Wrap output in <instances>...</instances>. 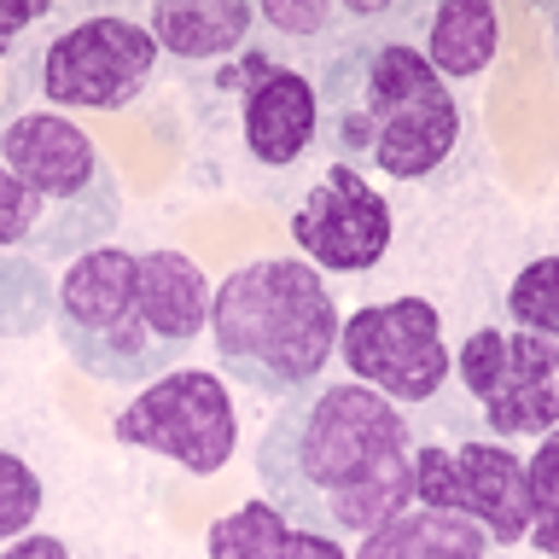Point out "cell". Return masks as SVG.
<instances>
[{
  "instance_id": "1",
  "label": "cell",
  "mask_w": 559,
  "mask_h": 559,
  "mask_svg": "<svg viewBox=\"0 0 559 559\" xmlns=\"http://www.w3.org/2000/svg\"><path fill=\"white\" fill-rule=\"evenodd\" d=\"M414 419L356 379H314L280 402L257 443L262 501L297 531L367 536L408 507Z\"/></svg>"
},
{
  "instance_id": "2",
  "label": "cell",
  "mask_w": 559,
  "mask_h": 559,
  "mask_svg": "<svg viewBox=\"0 0 559 559\" xmlns=\"http://www.w3.org/2000/svg\"><path fill=\"white\" fill-rule=\"evenodd\" d=\"M210 326V280L187 251L76 257L52 292V332L64 356L105 384H152L187 361Z\"/></svg>"
},
{
  "instance_id": "3",
  "label": "cell",
  "mask_w": 559,
  "mask_h": 559,
  "mask_svg": "<svg viewBox=\"0 0 559 559\" xmlns=\"http://www.w3.org/2000/svg\"><path fill=\"white\" fill-rule=\"evenodd\" d=\"M321 134L338 164L426 181L461 146V105L408 35L344 29L314 70Z\"/></svg>"
},
{
  "instance_id": "4",
  "label": "cell",
  "mask_w": 559,
  "mask_h": 559,
  "mask_svg": "<svg viewBox=\"0 0 559 559\" xmlns=\"http://www.w3.org/2000/svg\"><path fill=\"white\" fill-rule=\"evenodd\" d=\"M122 216L117 169L59 111H0V251L76 262Z\"/></svg>"
},
{
  "instance_id": "5",
  "label": "cell",
  "mask_w": 559,
  "mask_h": 559,
  "mask_svg": "<svg viewBox=\"0 0 559 559\" xmlns=\"http://www.w3.org/2000/svg\"><path fill=\"white\" fill-rule=\"evenodd\" d=\"M338 304L304 257L245 262L210 297L216 361L245 391L280 402L326 373L332 349H338Z\"/></svg>"
},
{
  "instance_id": "6",
  "label": "cell",
  "mask_w": 559,
  "mask_h": 559,
  "mask_svg": "<svg viewBox=\"0 0 559 559\" xmlns=\"http://www.w3.org/2000/svg\"><path fill=\"white\" fill-rule=\"evenodd\" d=\"M35 29H41V41H24V52H17L7 111H17L24 99H41V111H52V105L122 111L146 94L157 70V41L134 17L47 7Z\"/></svg>"
},
{
  "instance_id": "7",
  "label": "cell",
  "mask_w": 559,
  "mask_h": 559,
  "mask_svg": "<svg viewBox=\"0 0 559 559\" xmlns=\"http://www.w3.org/2000/svg\"><path fill=\"white\" fill-rule=\"evenodd\" d=\"M449 379L472 396L484 437H548L559 419V344L519 326L466 332Z\"/></svg>"
},
{
  "instance_id": "8",
  "label": "cell",
  "mask_w": 559,
  "mask_h": 559,
  "mask_svg": "<svg viewBox=\"0 0 559 559\" xmlns=\"http://www.w3.org/2000/svg\"><path fill=\"white\" fill-rule=\"evenodd\" d=\"M408 501L431 513H461L489 536V548H513L531 536V489L524 461L496 437H461V443H414L408 461Z\"/></svg>"
},
{
  "instance_id": "9",
  "label": "cell",
  "mask_w": 559,
  "mask_h": 559,
  "mask_svg": "<svg viewBox=\"0 0 559 559\" xmlns=\"http://www.w3.org/2000/svg\"><path fill=\"white\" fill-rule=\"evenodd\" d=\"M338 356L356 373V384L379 391L384 402L431 408L449 391L443 314H437L431 297H391V304L356 309L338 326Z\"/></svg>"
},
{
  "instance_id": "10",
  "label": "cell",
  "mask_w": 559,
  "mask_h": 559,
  "mask_svg": "<svg viewBox=\"0 0 559 559\" xmlns=\"http://www.w3.org/2000/svg\"><path fill=\"white\" fill-rule=\"evenodd\" d=\"M111 437L129 449L169 454L175 466H187L192 478H210L234 461L239 449V414L234 396L216 373L204 367H181L152 384H140V396L111 419Z\"/></svg>"
},
{
  "instance_id": "11",
  "label": "cell",
  "mask_w": 559,
  "mask_h": 559,
  "mask_svg": "<svg viewBox=\"0 0 559 559\" xmlns=\"http://www.w3.org/2000/svg\"><path fill=\"white\" fill-rule=\"evenodd\" d=\"M391 199L349 164H332L292 210V239L314 274H367L391 251Z\"/></svg>"
},
{
  "instance_id": "12",
  "label": "cell",
  "mask_w": 559,
  "mask_h": 559,
  "mask_svg": "<svg viewBox=\"0 0 559 559\" xmlns=\"http://www.w3.org/2000/svg\"><path fill=\"white\" fill-rule=\"evenodd\" d=\"M216 87L222 94H239V134H245V152L262 169H292L321 140L314 82L304 70L269 59L262 47H239Z\"/></svg>"
},
{
  "instance_id": "13",
  "label": "cell",
  "mask_w": 559,
  "mask_h": 559,
  "mask_svg": "<svg viewBox=\"0 0 559 559\" xmlns=\"http://www.w3.org/2000/svg\"><path fill=\"white\" fill-rule=\"evenodd\" d=\"M419 29L414 52L426 59L437 76H478L489 70L501 47V17L489 0H443V7H419V12H396Z\"/></svg>"
},
{
  "instance_id": "14",
  "label": "cell",
  "mask_w": 559,
  "mask_h": 559,
  "mask_svg": "<svg viewBox=\"0 0 559 559\" xmlns=\"http://www.w3.org/2000/svg\"><path fill=\"white\" fill-rule=\"evenodd\" d=\"M251 24H257V7H245V0H157L146 12L157 52H175L187 64L239 52L251 41Z\"/></svg>"
},
{
  "instance_id": "15",
  "label": "cell",
  "mask_w": 559,
  "mask_h": 559,
  "mask_svg": "<svg viewBox=\"0 0 559 559\" xmlns=\"http://www.w3.org/2000/svg\"><path fill=\"white\" fill-rule=\"evenodd\" d=\"M204 554L210 559H349L332 536L297 531V524L280 519L262 496L210 524V531H204Z\"/></svg>"
},
{
  "instance_id": "16",
  "label": "cell",
  "mask_w": 559,
  "mask_h": 559,
  "mask_svg": "<svg viewBox=\"0 0 559 559\" xmlns=\"http://www.w3.org/2000/svg\"><path fill=\"white\" fill-rule=\"evenodd\" d=\"M349 559H489V536L461 513H431V507H402L373 524L361 554Z\"/></svg>"
},
{
  "instance_id": "17",
  "label": "cell",
  "mask_w": 559,
  "mask_h": 559,
  "mask_svg": "<svg viewBox=\"0 0 559 559\" xmlns=\"http://www.w3.org/2000/svg\"><path fill=\"white\" fill-rule=\"evenodd\" d=\"M554 274L559 262L554 257H536L524 262L507 286V321L519 332H536V338H559V309H554Z\"/></svg>"
},
{
  "instance_id": "18",
  "label": "cell",
  "mask_w": 559,
  "mask_h": 559,
  "mask_svg": "<svg viewBox=\"0 0 559 559\" xmlns=\"http://www.w3.org/2000/svg\"><path fill=\"white\" fill-rule=\"evenodd\" d=\"M554 484H559V449L542 437V449L524 461V489H531V548L536 554H554L559 548V531H554V513H559V496H554Z\"/></svg>"
},
{
  "instance_id": "19",
  "label": "cell",
  "mask_w": 559,
  "mask_h": 559,
  "mask_svg": "<svg viewBox=\"0 0 559 559\" xmlns=\"http://www.w3.org/2000/svg\"><path fill=\"white\" fill-rule=\"evenodd\" d=\"M35 513H41V478L24 454L0 449V542L7 536H24Z\"/></svg>"
},
{
  "instance_id": "20",
  "label": "cell",
  "mask_w": 559,
  "mask_h": 559,
  "mask_svg": "<svg viewBox=\"0 0 559 559\" xmlns=\"http://www.w3.org/2000/svg\"><path fill=\"white\" fill-rule=\"evenodd\" d=\"M262 24L286 29V35H326V29H344V24H361V17L373 12H338L326 7V0H314V7H297V0H269V7H257Z\"/></svg>"
},
{
  "instance_id": "21",
  "label": "cell",
  "mask_w": 559,
  "mask_h": 559,
  "mask_svg": "<svg viewBox=\"0 0 559 559\" xmlns=\"http://www.w3.org/2000/svg\"><path fill=\"white\" fill-rule=\"evenodd\" d=\"M47 17V7H0V59L17 47V35L24 29H35Z\"/></svg>"
},
{
  "instance_id": "22",
  "label": "cell",
  "mask_w": 559,
  "mask_h": 559,
  "mask_svg": "<svg viewBox=\"0 0 559 559\" xmlns=\"http://www.w3.org/2000/svg\"><path fill=\"white\" fill-rule=\"evenodd\" d=\"M0 559H76V554H70L59 536H17Z\"/></svg>"
}]
</instances>
